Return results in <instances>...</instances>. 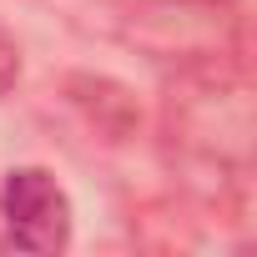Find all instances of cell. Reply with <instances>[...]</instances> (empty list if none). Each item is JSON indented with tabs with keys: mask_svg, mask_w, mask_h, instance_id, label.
Instances as JSON below:
<instances>
[{
	"mask_svg": "<svg viewBox=\"0 0 257 257\" xmlns=\"http://www.w3.org/2000/svg\"><path fill=\"white\" fill-rule=\"evenodd\" d=\"M0 227L16 252H36V257H56L71 247V197L66 187L46 172V167H16L0 182Z\"/></svg>",
	"mask_w": 257,
	"mask_h": 257,
	"instance_id": "6da1fadb",
	"label": "cell"
},
{
	"mask_svg": "<svg viewBox=\"0 0 257 257\" xmlns=\"http://www.w3.org/2000/svg\"><path fill=\"white\" fill-rule=\"evenodd\" d=\"M21 76H26V56H21V41L0 26V101H6L16 86H21Z\"/></svg>",
	"mask_w": 257,
	"mask_h": 257,
	"instance_id": "7a4b0ae2",
	"label": "cell"
}]
</instances>
